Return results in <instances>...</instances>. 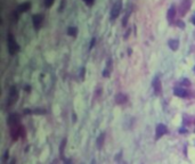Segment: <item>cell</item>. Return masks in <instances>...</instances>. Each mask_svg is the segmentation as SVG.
Masks as SVG:
<instances>
[{
    "mask_svg": "<svg viewBox=\"0 0 195 164\" xmlns=\"http://www.w3.org/2000/svg\"><path fill=\"white\" fill-rule=\"evenodd\" d=\"M190 4H192L190 0H183L180 2V5H179V14L181 16L186 15L188 13V10L190 9Z\"/></svg>",
    "mask_w": 195,
    "mask_h": 164,
    "instance_id": "obj_5",
    "label": "cell"
},
{
    "mask_svg": "<svg viewBox=\"0 0 195 164\" xmlns=\"http://www.w3.org/2000/svg\"><path fill=\"white\" fill-rule=\"evenodd\" d=\"M85 72H86V68L82 67V68L80 70V79H81V80L85 79Z\"/></svg>",
    "mask_w": 195,
    "mask_h": 164,
    "instance_id": "obj_24",
    "label": "cell"
},
{
    "mask_svg": "<svg viewBox=\"0 0 195 164\" xmlns=\"http://www.w3.org/2000/svg\"><path fill=\"white\" fill-rule=\"evenodd\" d=\"M127 100H128V97H127V95H124V93H122V92L118 93V95L115 96V102H116V104H119V105L124 104Z\"/></svg>",
    "mask_w": 195,
    "mask_h": 164,
    "instance_id": "obj_13",
    "label": "cell"
},
{
    "mask_svg": "<svg viewBox=\"0 0 195 164\" xmlns=\"http://www.w3.org/2000/svg\"><path fill=\"white\" fill-rule=\"evenodd\" d=\"M24 90H25L26 92H30V90H31V87H30V86H25V87H24Z\"/></svg>",
    "mask_w": 195,
    "mask_h": 164,
    "instance_id": "obj_31",
    "label": "cell"
},
{
    "mask_svg": "<svg viewBox=\"0 0 195 164\" xmlns=\"http://www.w3.org/2000/svg\"><path fill=\"white\" fill-rule=\"evenodd\" d=\"M44 4H45V7H46V8H50L54 4V0H44Z\"/></svg>",
    "mask_w": 195,
    "mask_h": 164,
    "instance_id": "obj_18",
    "label": "cell"
},
{
    "mask_svg": "<svg viewBox=\"0 0 195 164\" xmlns=\"http://www.w3.org/2000/svg\"><path fill=\"white\" fill-rule=\"evenodd\" d=\"M7 46H8V51H9V54L12 55V56H14V55L19 50V46H18V43L16 42V40H15L14 35H13L12 33H8Z\"/></svg>",
    "mask_w": 195,
    "mask_h": 164,
    "instance_id": "obj_1",
    "label": "cell"
},
{
    "mask_svg": "<svg viewBox=\"0 0 195 164\" xmlns=\"http://www.w3.org/2000/svg\"><path fill=\"white\" fill-rule=\"evenodd\" d=\"M95 43H96V38H92V39H91V41H90V46H89L90 49L95 47Z\"/></svg>",
    "mask_w": 195,
    "mask_h": 164,
    "instance_id": "obj_25",
    "label": "cell"
},
{
    "mask_svg": "<svg viewBox=\"0 0 195 164\" xmlns=\"http://www.w3.org/2000/svg\"><path fill=\"white\" fill-rule=\"evenodd\" d=\"M173 93L177 96V97L180 98H188L189 97V91L187 89L183 88V87H176L173 89Z\"/></svg>",
    "mask_w": 195,
    "mask_h": 164,
    "instance_id": "obj_8",
    "label": "cell"
},
{
    "mask_svg": "<svg viewBox=\"0 0 195 164\" xmlns=\"http://www.w3.org/2000/svg\"><path fill=\"white\" fill-rule=\"evenodd\" d=\"M180 84H181V87H183V86L189 87V86H190V82H189V80H188V79H183V80L180 81Z\"/></svg>",
    "mask_w": 195,
    "mask_h": 164,
    "instance_id": "obj_19",
    "label": "cell"
},
{
    "mask_svg": "<svg viewBox=\"0 0 195 164\" xmlns=\"http://www.w3.org/2000/svg\"><path fill=\"white\" fill-rule=\"evenodd\" d=\"M33 113L34 114H46V109H44V108H35L34 111H33Z\"/></svg>",
    "mask_w": 195,
    "mask_h": 164,
    "instance_id": "obj_20",
    "label": "cell"
},
{
    "mask_svg": "<svg viewBox=\"0 0 195 164\" xmlns=\"http://www.w3.org/2000/svg\"><path fill=\"white\" fill-rule=\"evenodd\" d=\"M168 46H169V48L171 50L176 51V50L179 48V40L178 39H171V40L168 41Z\"/></svg>",
    "mask_w": 195,
    "mask_h": 164,
    "instance_id": "obj_14",
    "label": "cell"
},
{
    "mask_svg": "<svg viewBox=\"0 0 195 164\" xmlns=\"http://www.w3.org/2000/svg\"><path fill=\"white\" fill-rule=\"evenodd\" d=\"M190 22H192V23H193V24H194V25H195V14H194V15H193V16H192V18H190Z\"/></svg>",
    "mask_w": 195,
    "mask_h": 164,
    "instance_id": "obj_32",
    "label": "cell"
},
{
    "mask_svg": "<svg viewBox=\"0 0 195 164\" xmlns=\"http://www.w3.org/2000/svg\"><path fill=\"white\" fill-rule=\"evenodd\" d=\"M176 24L179 26V29H184V27H185V23H184L183 20H180V19H179V20H177V23H176Z\"/></svg>",
    "mask_w": 195,
    "mask_h": 164,
    "instance_id": "obj_22",
    "label": "cell"
},
{
    "mask_svg": "<svg viewBox=\"0 0 195 164\" xmlns=\"http://www.w3.org/2000/svg\"><path fill=\"white\" fill-rule=\"evenodd\" d=\"M187 129H185V128H180L179 129V133H187Z\"/></svg>",
    "mask_w": 195,
    "mask_h": 164,
    "instance_id": "obj_28",
    "label": "cell"
},
{
    "mask_svg": "<svg viewBox=\"0 0 195 164\" xmlns=\"http://www.w3.org/2000/svg\"><path fill=\"white\" fill-rule=\"evenodd\" d=\"M30 8H31V2H23V4H21V5H18V7H17V11H18V14L19 13H25V11H28V10H30Z\"/></svg>",
    "mask_w": 195,
    "mask_h": 164,
    "instance_id": "obj_12",
    "label": "cell"
},
{
    "mask_svg": "<svg viewBox=\"0 0 195 164\" xmlns=\"http://www.w3.org/2000/svg\"><path fill=\"white\" fill-rule=\"evenodd\" d=\"M91 164H96V161H95V159H92V161H91Z\"/></svg>",
    "mask_w": 195,
    "mask_h": 164,
    "instance_id": "obj_34",
    "label": "cell"
},
{
    "mask_svg": "<svg viewBox=\"0 0 195 164\" xmlns=\"http://www.w3.org/2000/svg\"><path fill=\"white\" fill-rule=\"evenodd\" d=\"M7 158H8V150H6L5 154H4V158H3V161H4V162L7 161Z\"/></svg>",
    "mask_w": 195,
    "mask_h": 164,
    "instance_id": "obj_29",
    "label": "cell"
},
{
    "mask_svg": "<svg viewBox=\"0 0 195 164\" xmlns=\"http://www.w3.org/2000/svg\"><path fill=\"white\" fill-rule=\"evenodd\" d=\"M44 20H45V16L42 14H34L32 16V23H33V26H34L35 30H39L42 26Z\"/></svg>",
    "mask_w": 195,
    "mask_h": 164,
    "instance_id": "obj_4",
    "label": "cell"
},
{
    "mask_svg": "<svg viewBox=\"0 0 195 164\" xmlns=\"http://www.w3.org/2000/svg\"><path fill=\"white\" fill-rule=\"evenodd\" d=\"M64 164H73V161L71 158H64Z\"/></svg>",
    "mask_w": 195,
    "mask_h": 164,
    "instance_id": "obj_26",
    "label": "cell"
},
{
    "mask_svg": "<svg viewBox=\"0 0 195 164\" xmlns=\"http://www.w3.org/2000/svg\"><path fill=\"white\" fill-rule=\"evenodd\" d=\"M67 34L70 36H76L78 34V27L76 26H69L67 27Z\"/></svg>",
    "mask_w": 195,
    "mask_h": 164,
    "instance_id": "obj_16",
    "label": "cell"
},
{
    "mask_svg": "<svg viewBox=\"0 0 195 164\" xmlns=\"http://www.w3.org/2000/svg\"><path fill=\"white\" fill-rule=\"evenodd\" d=\"M10 136H12L13 140H17L19 137L24 136V128L19 124L10 127Z\"/></svg>",
    "mask_w": 195,
    "mask_h": 164,
    "instance_id": "obj_2",
    "label": "cell"
},
{
    "mask_svg": "<svg viewBox=\"0 0 195 164\" xmlns=\"http://www.w3.org/2000/svg\"><path fill=\"white\" fill-rule=\"evenodd\" d=\"M65 146H66V138H64L61 142V146H60V155L61 157L64 156V150H65Z\"/></svg>",
    "mask_w": 195,
    "mask_h": 164,
    "instance_id": "obj_17",
    "label": "cell"
},
{
    "mask_svg": "<svg viewBox=\"0 0 195 164\" xmlns=\"http://www.w3.org/2000/svg\"><path fill=\"white\" fill-rule=\"evenodd\" d=\"M104 141H105V133L103 132V133L99 134L97 140H96V145H97V148H98V149H101V148L104 146Z\"/></svg>",
    "mask_w": 195,
    "mask_h": 164,
    "instance_id": "obj_15",
    "label": "cell"
},
{
    "mask_svg": "<svg viewBox=\"0 0 195 164\" xmlns=\"http://www.w3.org/2000/svg\"><path fill=\"white\" fill-rule=\"evenodd\" d=\"M111 75V73H110V70H108V67H106L105 70L103 71V76L104 77H108Z\"/></svg>",
    "mask_w": 195,
    "mask_h": 164,
    "instance_id": "obj_21",
    "label": "cell"
},
{
    "mask_svg": "<svg viewBox=\"0 0 195 164\" xmlns=\"http://www.w3.org/2000/svg\"><path fill=\"white\" fill-rule=\"evenodd\" d=\"M17 98H18V91H17L16 87L15 86L10 87L9 97H8V105H13L17 100Z\"/></svg>",
    "mask_w": 195,
    "mask_h": 164,
    "instance_id": "obj_7",
    "label": "cell"
},
{
    "mask_svg": "<svg viewBox=\"0 0 195 164\" xmlns=\"http://www.w3.org/2000/svg\"><path fill=\"white\" fill-rule=\"evenodd\" d=\"M128 17H129L128 14H127V15H124L123 20H122V25H123V26H127V23H128Z\"/></svg>",
    "mask_w": 195,
    "mask_h": 164,
    "instance_id": "obj_23",
    "label": "cell"
},
{
    "mask_svg": "<svg viewBox=\"0 0 195 164\" xmlns=\"http://www.w3.org/2000/svg\"><path fill=\"white\" fill-rule=\"evenodd\" d=\"M7 123L9 127H14V125H18L19 124V114L17 113H13L8 116Z\"/></svg>",
    "mask_w": 195,
    "mask_h": 164,
    "instance_id": "obj_10",
    "label": "cell"
},
{
    "mask_svg": "<svg viewBox=\"0 0 195 164\" xmlns=\"http://www.w3.org/2000/svg\"><path fill=\"white\" fill-rule=\"evenodd\" d=\"M83 1L86 2V4L88 5V6H91V5H94V2H95V0H83Z\"/></svg>",
    "mask_w": 195,
    "mask_h": 164,
    "instance_id": "obj_27",
    "label": "cell"
},
{
    "mask_svg": "<svg viewBox=\"0 0 195 164\" xmlns=\"http://www.w3.org/2000/svg\"><path fill=\"white\" fill-rule=\"evenodd\" d=\"M176 13H177V9L174 6H171L169 9H168V13H167V18H168V22L170 24L174 22V18H176Z\"/></svg>",
    "mask_w": 195,
    "mask_h": 164,
    "instance_id": "obj_11",
    "label": "cell"
},
{
    "mask_svg": "<svg viewBox=\"0 0 195 164\" xmlns=\"http://www.w3.org/2000/svg\"><path fill=\"white\" fill-rule=\"evenodd\" d=\"M121 9H122V2L120 1H116L114 5H113L112 9H111V19L114 20L115 18L118 17V16L120 15V13H121Z\"/></svg>",
    "mask_w": 195,
    "mask_h": 164,
    "instance_id": "obj_3",
    "label": "cell"
},
{
    "mask_svg": "<svg viewBox=\"0 0 195 164\" xmlns=\"http://www.w3.org/2000/svg\"><path fill=\"white\" fill-rule=\"evenodd\" d=\"M165 133H168V128L167 125L162 124V123H159L155 128V138L160 139L162 136H164Z\"/></svg>",
    "mask_w": 195,
    "mask_h": 164,
    "instance_id": "obj_6",
    "label": "cell"
},
{
    "mask_svg": "<svg viewBox=\"0 0 195 164\" xmlns=\"http://www.w3.org/2000/svg\"><path fill=\"white\" fill-rule=\"evenodd\" d=\"M31 113H33V111H31L30 108H25V109H24V114H31Z\"/></svg>",
    "mask_w": 195,
    "mask_h": 164,
    "instance_id": "obj_30",
    "label": "cell"
},
{
    "mask_svg": "<svg viewBox=\"0 0 195 164\" xmlns=\"http://www.w3.org/2000/svg\"><path fill=\"white\" fill-rule=\"evenodd\" d=\"M15 163H16V161H15V159L13 158V159H12V162H10V164H15Z\"/></svg>",
    "mask_w": 195,
    "mask_h": 164,
    "instance_id": "obj_33",
    "label": "cell"
},
{
    "mask_svg": "<svg viewBox=\"0 0 195 164\" xmlns=\"http://www.w3.org/2000/svg\"><path fill=\"white\" fill-rule=\"evenodd\" d=\"M194 72H195V67H194Z\"/></svg>",
    "mask_w": 195,
    "mask_h": 164,
    "instance_id": "obj_35",
    "label": "cell"
},
{
    "mask_svg": "<svg viewBox=\"0 0 195 164\" xmlns=\"http://www.w3.org/2000/svg\"><path fill=\"white\" fill-rule=\"evenodd\" d=\"M152 86H153L154 93H155L156 96H160L161 93H162V83H161V81H160V79H159V77H155V79L153 80Z\"/></svg>",
    "mask_w": 195,
    "mask_h": 164,
    "instance_id": "obj_9",
    "label": "cell"
}]
</instances>
